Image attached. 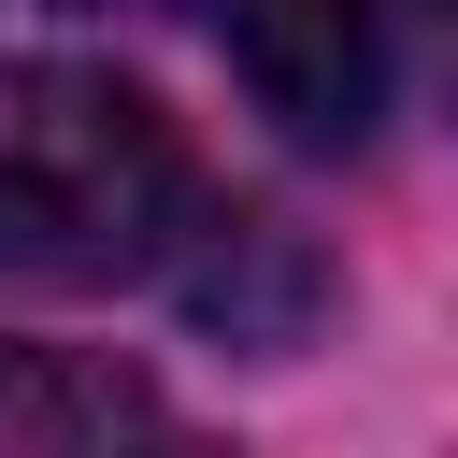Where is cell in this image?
Segmentation results:
<instances>
[{
    "label": "cell",
    "mask_w": 458,
    "mask_h": 458,
    "mask_svg": "<svg viewBox=\"0 0 458 458\" xmlns=\"http://www.w3.org/2000/svg\"><path fill=\"white\" fill-rule=\"evenodd\" d=\"M401 43H415V72H429V100L458 129V0H401Z\"/></svg>",
    "instance_id": "3"
},
{
    "label": "cell",
    "mask_w": 458,
    "mask_h": 458,
    "mask_svg": "<svg viewBox=\"0 0 458 458\" xmlns=\"http://www.w3.org/2000/svg\"><path fill=\"white\" fill-rule=\"evenodd\" d=\"M200 172L186 129L100 57H0V258L43 286H129L172 258Z\"/></svg>",
    "instance_id": "1"
},
{
    "label": "cell",
    "mask_w": 458,
    "mask_h": 458,
    "mask_svg": "<svg viewBox=\"0 0 458 458\" xmlns=\"http://www.w3.org/2000/svg\"><path fill=\"white\" fill-rule=\"evenodd\" d=\"M229 57H243V86H258V114L286 143H372L386 129V86L415 72L401 0H243L229 14Z\"/></svg>",
    "instance_id": "2"
}]
</instances>
